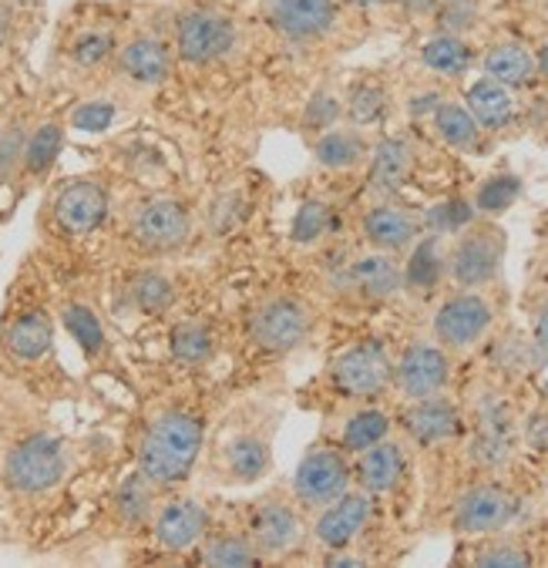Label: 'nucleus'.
Instances as JSON below:
<instances>
[{
    "instance_id": "obj_46",
    "label": "nucleus",
    "mask_w": 548,
    "mask_h": 568,
    "mask_svg": "<svg viewBox=\"0 0 548 568\" xmlns=\"http://www.w3.org/2000/svg\"><path fill=\"white\" fill-rule=\"evenodd\" d=\"M112 122H115V104H108V101H84L68 115V125L81 132H101Z\"/></svg>"
},
{
    "instance_id": "obj_45",
    "label": "nucleus",
    "mask_w": 548,
    "mask_h": 568,
    "mask_svg": "<svg viewBox=\"0 0 548 568\" xmlns=\"http://www.w3.org/2000/svg\"><path fill=\"white\" fill-rule=\"evenodd\" d=\"M478 18V0H442L437 4V24L448 34H465Z\"/></svg>"
},
{
    "instance_id": "obj_2",
    "label": "nucleus",
    "mask_w": 548,
    "mask_h": 568,
    "mask_svg": "<svg viewBox=\"0 0 548 568\" xmlns=\"http://www.w3.org/2000/svg\"><path fill=\"white\" fill-rule=\"evenodd\" d=\"M286 420L283 397H253L205 437V478L219 488H253L276 471V434Z\"/></svg>"
},
{
    "instance_id": "obj_25",
    "label": "nucleus",
    "mask_w": 548,
    "mask_h": 568,
    "mask_svg": "<svg viewBox=\"0 0 548 568\" xmlns=\"http://www.w3.org/2000/svg\"><path fill=\"white\" fill-rule=\"evenodd\" d=\"M323 434H331L341 447H347L351 454H361L367 447H374L377 440L394 434V410L384 407V400L377 404H357L347 407L334 417H323Z\"/></svg>"
},
{
    "instance_id": "obj_8",
    "label": "nucleus",
    "mask_w": 548,
    "mask_h": 568,
    "mask_svg": "<svg viewBox=\"0 0 548 568\" xmlns=\"http://www.w3.org/2000/svg\"><path fill=\"white\" fill-rule=\"evenodd\" d=\"M377 521H380L377 498L354 485L347 495H341L334 505H326L323 511H316L309 518V545H306L303 561H316L319 555H331V551L367 555V538H371Z\"/></svg>"
},
{
    "instance_id": "obj_37",
    "label": "nucleus",
    "mask_w": 548,
    "mask_h": 568,
    "mask_svg": "<svg viewBox=\"0 0 548 568\" xmlns=\"http://www.w3.org/2000/svg\"><path fill=\"white\" fill-rule=\"evenodd\" d=\"M481 71L515 91V88H525L538 74V58L525 44L505 41V44H495V48L485 51Z\"/></svg>"
},
{
    "instance_id": "obj_7",
    "label": "nucleus",
    "mask_w": 548,
    "mask_h": 568,
    "mask_svg": "<svg viewBox=\"0 0 548 568\" xmlns=\"http://www.w3.org/2000/svg\"><path fill=\"white\" fill-rule=\"evenodd\" d=\"M240 521L250 531L263 565L303 561L309 545V515L293 498L290 485H273L260 498L240 508Z\"/></svg>"
},
{
    "instance_id": "obj_13",
    "label": "nucleus",
    "mask_w": 548,
    "mask_h": 568,
    "mask_svg": "<svg viewBox=\"0 0 548 568\" xmlns=\"http://www.w3.org/2000/svg\"><path fill=\"white\" fill-rule=\"evenodd\" d=\"M448 384H451V351H445L434 336H410L400 347H394L390 397L397 404L445 394Z\"/></svg>"
},
{
    "instance_id": "obj_29",
    "label": "nucleus",
    "mask_w": 548,
    "mask_h": 568,
    "mask_svg": "<svg viewBox=\"0 0 548 568\" xmlns=\"http://www.w3.org/2000/svg\"><path fill=\"white\" fill-rule=\"evenodd\" d=\"M169 354L182 371H205L219 354V329L202 316L179 320L169 333Z\"/></svg>"
},
{
    "instance_id": "obj_40",
    "label": "nucleus",
    "mask_w": 548,
    "mask_h": 568,
    "mask_svg": "<svg viewBox=\"0 0 548 568\" xmlns=\"http://www.w3.org/2000/svg\"><path fill=\"white\" fill-rule=\"evenodd\" d=\"M518 195H521V179L511 175V172H495V175H488L475 189L471 205H475L478 215H488L491 219V215H501L505 209H511L518 202Z\"/></svg>"
},
{
    "instance_id": "obj_31",
    "label": "nucleus",
    "mask_w": 548,
    "mask_h": 568,
    "mask_svg": "<svg viewBox=\"0 0 548 568\" xmlns=\"http://www.w3.org/2000/svg\"><path fill=\"white\" fill-rule=\"evenodd\" d=\"M465 104H468V111H471L475 122H478L485 132H501V129H508V125L515 122V111H518L511 88L501 84V81H495V78H488V74L478 78V81L468 88Z\"/></svg>"
},
{
    "instance_id": "obj_44",
    "label": "nucleus",
    "mask_w": 548,
    "mask_h": 568,
    "mask_svg": "<svg viewBox=\"0 0 548 568\" xmlns=\"http://www.w3.org/2000/svg\"><path fill=\"white\" fill-rule=\"evenodd\" d=\"M475 205L465 199H451V202H437L430 212H424V233H437V236H455L458 230L475 219Z\"/></svg>"
},
{
    "instance_id": "obj_36",
    "label": "nucleus",
    "mask_w": 548,
    "mask_h": 568,
    "mask_svg": "<svg viewBox=\"0 0 548 568\" xmlns=\"http://www.w3.org/2000/svg\"><path fill=\"white\" fill-rule=\"evenodd\" d=\"M387 115H390V94L380 81L364 78L347 88V94H344V122L347 125L371 132V129H380L387 122Z\"/></svg>"
},
{
    "instance_id": "obj_1",
    "label": "nucleus",
    "mask_w": 548,
    "mask_h": 568,
    "mask_svg": "<svg viewBox=\"0 0 548 568\" xmlns=\"http://www.w3.org/2000/svg\"><path fill=\"white\" fill-rule=\"evenodd\" d=\"M323 296L309 273H286L273 280L243 313V347L256 367H273L300 354L323 316Z\"/></svg>"
},
{
    "instance_id": "obj_19",
    "label": "nucleus",
    "mask_w": 548,
    "mask_h": 568,
    "mask_svg": "<svg viewBox=\"0 0 548 568\" xmlns=\"http://www.w3.org/2000/svg\"><path fill=\"white\" fill-rule=\"evenodd\" d=\"M351 230V202L334 192H306L290 219V246L296 253H316L344 240Z\"/></svg>"
},
{
    "instance_id": "obj_12",
    "label": "nucleus",
    "mask_w": 548,
    "mask_h": 568,
    "mask_svg": "<svg viewBox=\"0 0 548 568\" xmlns=\"http://www.w3.org/2000/svg\"><path fill=\"white\" fill-rule=\"evenodd\" d=\"M361 246L404 256L424 236V215L407 209L397 195H371L351 215Z\"/></svg>"
},
{
    "instance_id": "obj_51",
    "label": "nucleus",
    "mask_w": 548,
    "mask_h": 568,
    "mask_svg": "<svg viewBox=\"0 0 548 568\" xmlns=\"http://www.w3.org/2000/svg\"><path fill=\"white\" fill-rule=\"evenodd\" d=\"M538 74H545L548 78V41L541 44V51H538Z\"/></svg>"
},
{
    "instance_id": "obj_14",
    "label": "nucleus",
    "mask_w": 548,
    "mask_h": 568,
    "mask_svg": "<svg viewBox=\"0 0 548 568\" xmlns=\"http://www.w3.org/2000/svg\"><path fill=\"white\" fill-rule=\"evenodd\" d=\"M498 310L485 290H455L437 303L430 316V336L451 354H465L478 347L495 329Z\"/></svg>"
},
{
    "instance_id": "obj_5",
    "label": "nucleus",
    "mask_w": 548,
    "mask_h": 568,
    "mask_svg": "<svg viewBox=\"0 0 548 568\" xmlns=\"http://www.w3.org/2000/svg\"><path fill=\"white\" fill-rule=\"evenodd\" d=\"M0 420V491L8 498L38 501L54 495L71 475V444L41 420Z\"/></svg>"
},
{
    "instance_id": "obj_4",
    "label": "nucleus",
    "mask_w": 548,
    "mask_h": 568,
    "mask_svg": "<svg viewBox=\"0 0 548 568\" xmlns=\"http://www.w3.org/2000/svg\"><path fill=\"white\" fill-rule=\"evenodd\" d=\"M209 437V404L165 400L159 404L135 440V468L159 488H179L192 478Z\"/></svg>"
},
{
    "instance_id": "obj_39",
    "label": "nucleus",
    "mask_w": 548,
    "mask_h": 568,
    "mask_svg": "<svg viewBox=\"0 0 548 568\" xmlns=\"http://www.w3.org/2000/svg\"><path fill=\"white\" fill-rule=\"evenodd\" d=\"M420 61H424V68H427L430 74H437V78H461V74L471 68L475 54H471V48H468V41H465L461 34L442 31V34H434V38L420 48Z\"/></svg>"
},
{
    "instance_id": "obj_11",
    "label": "nucleus",
    "mask_w": 548,
    "mask_h": 568,
    "mask_svg": "<svg viewBox=\"0 0 548 568\" xmlns=\"http://www.w3.org/2000/svg\"><path fill=\"white\" fill-rule=\"evenodd\" d=\"M125 230L142 253L172 256L192 240L195 230L192 205L179 195H149L132 205Z\"/></svg>"
},
{
    "instance_id": "obj_15",
    "label": "nucleus",
    "mask_w": 548,
    "mask_h": 568,
    "mask_svg": "<svg viewBox=\"0 0 548 568\" xmlns=\"http://www.w3.org/2000/svg\"><path fill=\"white\" fill-rule=\"evenodd\" d=\"M414 447L394 430L390 437L377 440L374 447L354 454V485L371 491L380 505V511L404 498L410 478H414Z\"/></svg>"
},
{
    "instance_id": "obj_43",
    "label": "nucleus",
    "mask_w": 548,
    "mask_h": 568,
    "mask_svg": "<svg viewBox=\"0 0 548 568\" xmlns=\"http://www.w3.org/2000/svg\"><path fill=\"white\" fill-rule=\"evenodd\" d=\"M341 122H344V98H337L331 91H316L313 101L303 111V135L316 139V135H323L326 129H334Z\"/></svg>"
},
{
    "instance_id": "obj_21",
    "label": "nucleus",
    "mask_w": 548,
    "mask_h": 568,
    "mask_svg": "<svg viewBox=\"0 0 548 568\" xmlns=\"http://www.w3.org/2000/svg\"><path fill=\"white\" fill-rule=\"evenodd\" d=\"M209 525H212L209 501H202L195 495L165 491V498L159 501V511L152 518V538H155V545L162 551L182 555V551H192L202 541Z\"/></svg>"
},
{
    "instance_id": "obj_42",
    "label": "nucleus",
    "mask_w": 548,
    "mask_h": 568,
    "mask_svg": "<svg viewBox=\"0 0 548 568\" xmlns=\"http://www.w3.org/2000/svg\"><path fill=\"white\" fill-rule=\"evenodd\" d=\"M115 54H119V44H115V34L112 31H84L71 44V61L78 68H84V71L108 64Z\"/></svg>"
},
{
    "instance_id": "obj_10",
    "label": "nucleus",
    "mask_w": 548,
    "mask_h": 568,
    "mask_svg": "<svg viewBox=\"0 0 548 568\" xmlns=\"http://www.w3.org/2000/svg\"><path fill=\"white\" fill-rule=\"evenodd\" d=\"M508 236L498 222L471 219L465 230L455 233V243L448 246V283L455 290H488L505 263Z\"/></svg>"
},
{
    "instance_id": "obj_33",
    "label": "nucleus",
    "mask_w": 548,
    "mask_h": 568,
    "mask_svg": "<svg viewBox=\"0 0 548 568\" xmlns=\"http://www.w3.org/2000/svg\"><path fill=\"white\" fill-rule=\"evenodd\" d=\"M61 323H64V329L74 336V344L81 347V354L91 361V364H98V361H104L108 357V329H104V323H101V316H98V310L88 303V300H78V296H68L64 303H61Z\"/></svg>"
},
{
    "instance_id": "obj_52",
    "label": "nucleus",
    "mask_w": 548,
    "mask_h": 568,
    "mask_svg": "<svg viewBox=\"0 0 548 568\" xmlns=\"http://www.w3.org/2000/svg\"><path fill=\"white\" fill-rule=\"evenodd\" d=\"M545 495H548V485H545Z\"/></svg>"
},
{
    "instance_id": "obj_30",
    "label": "nucleus",
    "mask_w": 548,
    "mask_h": 568,
    "mask_svg": "<svg viewBox=\"0 0 548 568\" xmlns=\"http://www.w3.org/2000/svg\"><path fill=\"white\" fill-rule=\"evenodd\" d=\"M28 135H31V125L21 119H11L8 125H0V219L14 209V202L21 195Z\"/></svg>"
},
{
    "instance_id": "obj_3",
    "label": "nucleus",
    "mask_w": 548,
    "mask_h": 568,
    "mask_svg": "<svg viewBox=\"0 0 548 568\" xmlns=\"http://www.w3.org/2000/svg\"><path fill=\"white\" fill-rule=\"evenodd\" d=\"M394 387V347L384 336H357L326 357L319 374L293 397L300 410L334 417L357 404L387 400Z\"/></svg>"
},
{
    "instance_id": "obj_41",
    "label": "nucleus",
    "mask_w": 548,
    "mask_h": 568,
    "mask_svg": "<svg viewBox=\"0 0 548 568\" xmlns=\"http://www.w3.org/2000/svg\"><path fill=\"white\" fill-rule=\"evenodd\" d=\"M471 565H478V568H525V565H531V551L521 541L485 535V541L471 548Z\"/></svg>"
},
{
    "instance_id": "obj_17",
    "label": "nucleus",
    "mask_w": 548,
    "mask_h": 568,
    "mask_svg": "<svg viewBox=\"0 0 548 568\" xmlns=\"http://www.w3.org/2000/svg\"><path fill=\"white\" fill-rule=\"evenodd\" d=\"M394 430L414 447V450H430L451 444L468 434L465 410L448 397L434 394L424 400H404L394 407Z\"/></svg>"
},
{
    "instance_id": "obj_50",
    "label": "nucleus",
    "mask_w": 548,
    "mask_h": 568,
    "mask_svg": "<svg viewBox=\"0 0 548 568\" xmlns=\"http://www.w3.org/2000/svg\"><path fill=\"white\" fill-rule=\"evenodd\" d=\"M347 8H361V11H371V8H380L387 4V0H344Z\"/></svg>"
},
{
    "instance_id": "obj_32",
    "label": "nucleus",
    "mask_w": 548,
    "mask_h": 568,
    "mask_svg": "<svg viewBox=\"0 0 548 568\" xmlns=\"http://www.w3.org/2000/svg\"><path fill=\"white\" fill-rule=\"evenodd\" d=\"M115 64L135 84H159L169 74L172 58H169L165 41H159L155 34H139L122 44V51L115 54Z\"/></svg>"
},
{
    "instance_id": "obj_22",
    "label": "nucleus",
    "mask_w": 548,
    "mask_h": 568,
    "mask_svg": "<svg viewBox=\"0 0 548 568\" xmlns=\"http://www.w3.org/2000/svg\"><path fill=\"white\" fill-rule=\"evenodd\" d=\"M266 18L283 41L309 48L337 28V0H270Z\"/></svg>"
},
{
    "instance_id": "obj_47",
    "label": "nucleus",
    "mask_w": 548,
    "mask_h": 568,
    "mask_svg": "<svg viewBox=\"0 0 548 568\" xmlns=\"http://www.w3.org/2000/svg\"><path fill=\"white\" fill-rule=\"evenodd\" d=\"M528 344H531V354H535V367H548V296H541L535 313H531Z\"/></svg>"
},
{
    "instance_id": "obj_34",
    "label": "nucleus",
    "mask_w": 548,
    "mask_h": 568,
    "mask_svg": "<svg viewBox=\"0 0 548 568\" xmlns=\"http://www.w3.org/2000/svg\"><path fill=\"white\" fill-rule=\"evenodd\" d=\"M430 125H434V135L442 139L448 149L455 152H485V129L475 122V115L468 111V104H458V101H442L434 108L430 115Z\"/></svg>"
},
{
    "instance_id": "obj_18",
    "label": "nucleus",
    "mask_w": 548,
    "mask_h": 568,
    "mask_svg": "<svg viewBox=\"0 0 548 568\" xmlns=\"http://www.w3.org/2000/svg\"><path fill=\"white\" fill-rule=\"evenodd\" d=\"M236 41H240V28L226 11L195 8L175 21V54L192 68L223 61L226 54H233Z\"/></svg>"
},
{
    "instance_id": "obj_48",
    "label": "nucleus",
    "mask_w": 548,
    "mask_h": 568,
    "mask_svg": "<svg viewBox=\"0 0 548 568\" xmlns=\"http://www.w3.org/2000/svg\"><path fill=\"white\" fill-rule=\"evenodd\" d=\"M400 8H407V11H414V14H420V11H434L442 0H397Z\"/></svg>"
},
{
    "instance_id": "obj_24",
    "label": "nucleus",
    "mask_w": 548,
    "mask_h": 568,
    "mask_svg": "<svg viewBox=\"0 0 548 568\" xmlns=\"http://www.w3.org/2000/svg\"><path fill=\"white\" fill-rule=\"evenodd\" d=\"M417 169V145L407 135H380L364 169L367 195H397Z\"/></svg>"
},
{
    "instance_id": "obj_6",
    "label": "nucleus",
    "mask_w": 548,
    "mask_h": 568,
    "mask_svg": "<svg viewBox=\"0 0 548 568\" xmlns=\"http://www.w3.org/2000/svg\"><path fill=\"white\" fill-rule=\"evenodd\" d=\"M38 270H24L8 296V313L0 320V361L34 374L54 364V316Z\"/></svg>"
},
{
    "instance_id": "obj_9",
    "label": "nucleus",
    "mask_w": 548,
    "mask_h": 568,
    "mask_svg": "<svg viewBox=\"0 0 548 568\" xmlns=\"http://www.w3.org/2000/svg\"><path fill=\"white\" fill-rule=\"evenodd\" d=\"M354 488V454L341 447L331 434H316V440L303 450V458L290 478V491L300 508L313 518L326 505Z\"/></svg>"
},
{
    "instance_id": "obj_23",
    "label": "nucleus",
    "mask_w": 548,
    "mask_h": 568,
    "mask_svg": "<svg viewBox=\"0 0 548 568\" xmlns=\"http://www.w3.org/2000/svg\"><path fill=\"white\" fill-rule=\"evenodd\" d=\"M374 142L377 139H371L364 129L341 122L334 129H326L323 135L309 139V159L326 175H341V179L364 175V169L374 155Z\"/></svg>"
},
{
    "instance_id": "obj_16",
    "label": "nucleus",
    "mask_w": 548,
    "mask_h": 568,
    "mask_svg": "<svg viewBox=\"0 0 548 568\" xmlns=\"http://www.w3.org/2000/svg\"><path fill=\"white\" fill-rule=\"evenodd\" d=\"M521 515V495L501 481H478L465 488L448 515L451 531L485 538V535H501L511 528Z\"/></svg>"
},
{
    "instance_id": "obj_35",
    "label": "nucleus",
    "mask_w": 548,
    "mask_h": 568,
    "mask_svg": "<svg viewBox=\"0 0 548 568\" xmlns=\"http://www.w3.org/2000/svg\"><path fill=\"white\" fill-rule=\"evenodd\" d=\"M179 286L162 270H139L125 283V303L142 316H162L175 306Z\"/></svg>"
},
{
    "instance_id": "obj_49",
    "label": "nucleus",
    "mask_w": 548,
    "mask_h": 568,
    "mask_svg": "<svg viewBox=\"0 0 548 568\" xmlns=\"http://www.w3.org/2000/svg\"><path fill=\"white\" fill-rule=\"evenodd\" d=\"M8 41H11V11L0 8V51H4Z\"/></svg>"
},
{
    "instance_id": "obj_20",
    "label": "nucleus",
    "mask_w": 548,
    "mask_h": 568,
    "mask_svg": "<svg viewBox=\"0 0 548 568\" xmlns=\"http://www.w3.org/2000/svg\"><path fill=\"white\" fill-rule=\"evenodd\" d=\"M108 212H112V195H108V185L98 182V179H71V182H64L54 192L51 209H48L51 225L64 240L94 236L108 222Z\"/></svg>"
},
{
    "instance_id": "obj_28",
    "label": "nucleus",
    "mask_w": 548,
    "mask_h": 568,
    "mask_svg": "<svg viewBox=\"0 0 548 568\" xmlns=\"http://www.w3.org/2000/svg\"><path fill=\"white\" fill-rule=\"evenodd\" d=\"M445 280H448V250L442 236L427 233L404 253V293L430 296Z\"/></svg>"
},
{
    "instance_id": "obj_38",
    "label": "nucleus",
    "mask_w": 548,
    "mask_h": 568,
    "mask_svg": "<svg viewBox=\"0 0 548 568\" xmlns=\"http://www.w3.org/2000/svg\"><path fill=\"white\" fill-rule=\"evenodd\" d=\"M61 149H64V122L61 119H51V122L34 125L31 135H28V149H24L21 189H24V182L44 179L51 172V165L58 162Z\"/></svg>"
},
{
    "instance_id": "obj_26",
    "label": "nucleus",
    "mask_w": 548,
    "mask_h": 568,
    "mask_svg": "<svg viewBox=\"0 0 548 568\" xmlns=\"http://www.w3.org/2000/svg\"><path fill=\"white\" fill-rule=\"evenodd\" d=\"M199 551V565L209 568H250V565H263L250 531L243 528V521H212L202 535V541L195 545Z\"/></svg>"
},
{
    "instance_id": "obj_27",
    "label": "nucleus",
    "mask_w": 548,
    "mask_h": 568,
    "mask_svg": "<svg viewBox=\"0 0 548 568\" xmlns=\"http://www.w3.org/2000/svg\"><path fill=\"white\" fill-rule=\"evenodd\" d=\"M169 488H159L152 478H145L139 468L122 478V485L115 488L112 495V515H115V525H122L125 531H142V528H152V518L159 511V501L165 498Z\"/></svg>"
}]
</instances>
